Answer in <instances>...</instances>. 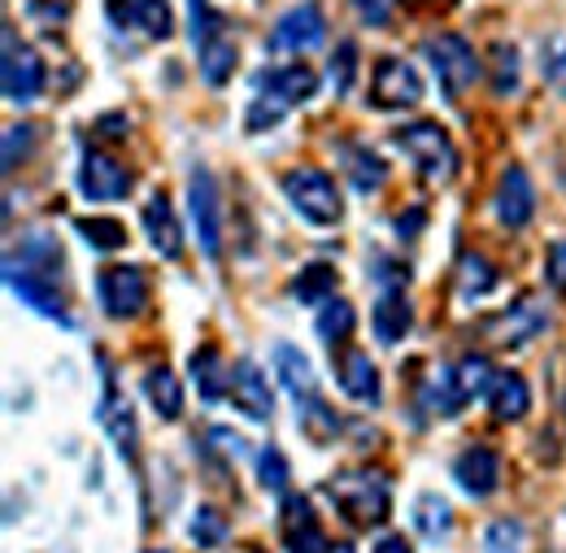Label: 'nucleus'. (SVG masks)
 Returning <instances> with one entry per match:
<instances>
[{"label":"nucleus","mask_w":566,"mask_h":553,"mask_svg":"<svg viewBox=\"0 0 566 553\" xmlns=\"http://www.w3.org/2000/svg\"><path fill=\"white\" fill-rule=\"evenodd\" d=\"M423 58L436 70V83L444 92L449 105H462V96L484 79V66H480V53L458 35V31H440L423 44Z\"/></svg>","instance_id":"f257e3e1"},{"label":"nucleus","mask_w":566,"mask_h":553,"mask_svg":"<svg viewBox=\"0 0 566 553\" xmlns=\"http://www.w3.org/2000/svg\"><path fill=\"white\" fill-rule=\"evenodd\" d=\"M280 188L283 197H287V206L296 209L305 222H314V227H336L345 218V201H340L336 179L327 170H318V166L287 170L280 179Z\"/></svg>","instance_id":"f03ea898"},{"label":"nucleus","mask_w":566,"mask_h":553,"mask_svg":"<svg viewBox=\"0 0 566 553\" xmlns=\"http://www.w3.org/2000/svg\"><path fill=\"white\" fill-rule=\"evenodd\" d=\"M392 144L410 157V166L423 175L427 184H449L453 170H458V148H453V139L444 136V127L431 123V118L406 123V127L392 136Z\"/></svg>","instance_id":"7ed1b4c3"},{"label":"nucleus","mask_w":566,"mask_h":553,"mask_svg":"<svg viewBox=\"0 0 566 553\" xmlns=\"http://www.w3.org/2000/svg\"><path fill=\"white\" fill-rule=\"evenodd\" d=\"M327 492L336 510L357 528H375L388 519V480L379 471H345L327 484Z\"/></svg>","instance_id":"20e7f679"},{"label":"nucleus","mask_w":566,"mask_h":553,"mask_svg":"<svg viewBox=\"0 0 566 553\" xmlns=\"http://www.w3.org/2000/svg\"><path fill=\"white\" fill-rule=\"evenodd\" d=\"M44 83H49L44 58L31 44L13 40V31H9L4 35V58H0V92H4V101L9 105H31L44 92Z\"/></svg>","instance_id":"39448f33"},{"label":"nucleus","mask_w":566,"mask_h":553,"mask_svg":"<svg viewBox=\"0 0 566 553\" xmlns=\"http://www.w3.org/2000/svg\"><path fill=\"white\" fill-rule=\"evenodd\" d=\"M327 40V18H323V4L318 0H305V4H292L287 13H280V22L271 27V40L266 49L271 53H287L292 62L310 49H318Z\"/></svg>","instance_id":"423d86ee"},{"label":"nucleus","mask_w":566,"mask_h":553,"mask_svg":"<svg viewBox=\"0 0 566 553\" xmlns=\"http://www.w3.org/2000/svg\"><path fill=\"white\" fill-rule=\"evenodd\" d=\"M545 327H549V305L536 292H523L505 314H496V319L484 323V336L496 348H527Z\"/></svg>","instance_id":"0eeeda50"},{"label":"nucleus","mask_w":566,"mask_h":553,"mask_svg":"<svg viewBox=\"0 0 566 553\" xmlns=\"http://www.w3.org/2000/svg\"><path fill=\"white\" fill-rule=\"evenodd\" d=\"M188 213H192V231L206 258L222 253V197H218V179L206 166H197L188 175Z\"/></svg>","instance_id":"6e6552de"},{"label":"nucleus","mask_w":566,"mask_h":553,"mask_svg":"<svg viewBox=\"0 0 566 553\" xmlns=\"http://www.w3.org/2000/svg\"><path fill=\"white\" fill-rule=\"evenodd\" d=\"M423 101V74L406 58H379L370 70V105L375 109H415Z\"/></svg>","instance_id":"1a4fd4ad"},{"label":"nucleus","mask_w":566,"mask_h":553,"mask_svg":"<svg viewBox=\"0 0 566 553\" xmlns=\"http://www.w3.org/2000/svg\"><path fill=\"white\" fill-rule=\"evenodd\" d=\"M4 283L13 296H22L31 310H40L44 319H57V323H71L66 314V301L62 292L53 288V271H40V267H27V262H13L4 258Z\"/></svg>","instance_id":"9d476101"},{"label":"nucleus","mask_w":566,"mask_h":553,"mask_svg":"<svg viewBox=\"0 0 566 553\" xmlns=\"http://www.w3.org/2000/svg\"><path fill=\"white\" fill-rule=\"evenodd\" d=\"M96 292L109 319H140L148 305V279L140 267H105L96 279Z\"/></svg>","instance_id":"9b49d317"},{"label":"nucleus","mask_w":566,"mask_h":553,"mask_svg":"<svg viewBox=\"0 0 566 553\" xmlns=\"http://www.w3.org/2000/svg\"><path fill=\"white\" fill-rule=\"evenodd\" d=\"M132 188H136V179H132V170L123 161H114L101 148L83 153V161H78V192L87 201H123Z\"/></svg>","instance_id":"f8f14e48"},{"label":"nucleus","mask_w":566,"mask_h":553,"mask_svg":"<svg viewBox=\"0 0 566 553\" xmlns=\"http://www.w3.org/2000/svg\"><path fill=\"white\" fill-rule=\"evenodd\" d=\"M227 397H231V406L249 418V422H266V418L275 415L271 384L262 379V366H258L253 357H240V362L231 366V388H227Z\"/></svg>","instance_id":"ddd939ff"},{"label":"nucleus","mask_w":566,"mask_h":553,"mask_svg":"<svg viewBox=\"0 0 566 553\" xmlns=\"http://www.w3.org/2000/svg\"><path fill=\"white\" fill-rule=\"evenodd\" d=\"M493 206H496V218L505 227H527L532 222V213H536V188H532V179H527L523 166H505L501 170Z\"/></svg>","instance_id":"4468645a"},{"label":"nucleus","mask_w":566,"mask_h":553,"mask_svg":"<svg viewBox=\"0 0 566 553\" xmlns=\"http://www.w3.org/2000/svg\"><path fill=\"white\" fill-rule=\"evenodd\" d=\"M453 480L462 484L467 497H493L501 484V458L484 445H471L453 458Z\"/></svg>","instance_id":"2eb2a0df"},{"label":"nucleus","mask_w":566,"mask_h":553,"mask_svg":"<svg viewBox=\"0 0 566 553\" xmlns=\"http://www.w3.org/2000/svg\"><path fill=\"white\" fill-rule=\"evenodd\" d=\"M144 231H148V244L157 249V258L175 262L184 253V227L175 218V206L166 201V192H153L148 206H144Z\"/></svg>","instance_id":"dca6fc26"},{"label":"nucleus","mask_w":566,"mask_h":553,"mask_svg":"<svg viewBox=\"0 0 566 553\" xmlns=\"http://www.w3.org/2000/svg\"><path fill=\"white\" fill-rule=\"evenodd\" d=\"M336 379H340L345 397H354L361 406H379V371L366 357V348H345L336 357Z\"/></svg>","instance_id":"f3484780"},{"label":"nucleus","mask_w":566,"mask_h":553,"mask_svg":"<svg viewBox=\"0 0 566 553\" xmlns=\"http://www.w3.org/2000/svg\"><path fill=\"white\" fill-rule=\"evenodd\" d=\"M370 327H375L379 345H401L415 327V310H410L406 292H379V301L370 310Z\"/></svg>","instance_id":"a211bd4d"},{"label":"nucleus","mask_w":566,"mask_h":553,"mask_svg":"<svg viewBox=\"0 0 566 553\" xmlns=\"http://www.w3.org/2000/svg\"><path fill=\"white\" fill-rule=\"evenodd\" d=\"M258 92H275L287 105H305L318 92V74H314V66H305V62H287V66L258 74Z\"/></svg>","instance_id":"6ab92c4d"},{"label":"nucleus","mask_w":566,"mask_h":553,"mask_svg":"<svg viewBox=\"0 0 566 553\" xmlns=\"http://www.w3.org/2000/svg\"><path fill=\"white\" fill-rule=\"evenodd\" d=\"M340 166H345V175H349L354 192H361V197L379 192V188H384V179H388L384 157H379L375 148H366V144H345V148H340Z\"/></svg>","instance_id":"aec40b11"},{"label":"nucleus","mask_w":566,"mask_h":553,"mask_svg":"<svg viewBox=\"0 0 566 553\" xmlns=\"http://www.w3.org/2000/svg\"><path fill=\"white\" fill-rule=\"evenodd\" d=\"M489 406L501 422H518V418L532 410V388L518 371H496L493 388H489Z\"/></svg>","instance_id":"412c9836"},{"label":"nucleus","mask_w":566,"mask_h":553,"mask_svg":"<svg viewBox=\"0 0 566 553\" xmlns=\"http://www.w3.org/2000/svg\"><path fill=\"white\" fill-rule=\"evenodd\" d=\"M275 375H280L283 393H287L292 401H310V397H314V388H318L310 357H305L301 348H292V345L275 348Z\"/></svg>","instance_id":"4be33fe9"},{"label":"nucleus","mask_w":566,"mask_h":553,"mask_svg":"<svg viewBox=\"0 0 566 553\" xmlns=\"http://www.w3.org/2000/svg\"><path fill=\"white\" fill-rule=\"evenodd\" d=\"M144 397L153 401V410L166 418V422H175V418L184 415V379L170 366H153L144 375Z\"/></svg>","instance_id":"5701e85b"},{"label":"nucleus","mask_w":566,"mask_h":553,"mask_svg":"<svg viewBox=\"0 0 566 553\" xmlns=\"http://www.w3.org/2000/svg\"><path fill=\"white\" fill-rule=\"evenodd\" d=\"M336 288H340V275H336L332 262H310L301 275L292 279V296L301 305H327V301H336Z\"/></svg>","instance_id":"b1692460"},{"label":"nucleus","mask_w":566,"mask_h":553,"mask_svg":"<svg viewBox=\"0 0 566 553\" xmlns=\"http://www.w3.org/2000/svg\"><path fill=\"white\" fill-rule=\"evenodd\" d=\"M235 62H240V53H235V44H231L227 31L206 40V44L197 49V70H201V79H206L210 87H222V83L235 74Z\"/></svg>","instance_id":"393cba45"},{"label":"nucleus","mask_w":566,"mask_h":553,"mask_svg":"<svg viewBox=\"0 0 566 553\" xmlns=\"http://www.w3.org/2000/svg\"><path fill=\"white\" fill-rule=\"evenodd\" d=\"M462 406H467V397H462V388H458L453 366H440V371L423 384V410L436 418H453Z\"/></svg>","instance_id":"a878e982"},{"label":"nucleus","mask_w":566,"mask_h":553,"mask_svg":"<svg viewBox=\"0 0 566 553\" xmlns=\"http://www.w3.org/2000/svg\"><path fill=\"white\" fill-rule=\"evenodd\" d=\"M188 371H192V384H197V393H201L206 401H218V397L231 388V375H227V366H222V357H218L213 345H206L201 353H192Z\"/></svg>","instance_id":"bb28decb"},{"label":"nucleus","mask_w":566,"mask_h":553,"mask_svg":"<svg viewBox=\"0 0 566 553\" xmlns=\"http://www.w3.org/2000/svg\"><path fill=\"white\" fill-rule=\"evenodd\" d=\"M101 422H105L109 440H114L127 458H136V449H140V431H136V415H132V406H127V401H118V397L109 393V397H105V406H101Z\"/></svg>","instance_id":"cd10ccee"},{"label":"nucleus","mask_w":566,"mask_h":553,"mask_svg":"<svg viewBox=\"0 0 566 553\" xmlns=\"http://www.w3.org/2000/svg\"><path fill=\"white\" fill-rule=\"evenodd\" d=\"M493 288H496V267L489 258L467 253V258L458 262V292H462V301H480V296H489Z\"/></svg>","instance_id":"c85d7f7f"},{"label":"nucleus","mask_w":566,"mask_h":553,"mask_svg":"<svg viewBox=\"0 0 566 553\" xmlns=\"http://www.w3.org/2000/svg\"><path fill=\"white\" fill-rule=\"evenodd\" d=\"M453 375H458V388H462V397H467V401L489 397V388H493V379H496L493 362H489L484 353H467V357L453 366Z\"/></svg>","instance_id":"c756f323"},{"label":"nucleus","mask_w":566,"mask_h":553,"mask_svg":"<svg viewBox=\"0 0 566 553\" xmlns=\"http://www.w3.org/2000/svg\"><path fill=\"white\" fill-rule=\"evenodd\" d=\"M318 336L327 341V345H340V341H349V332L357 327V310L349 301H327V305H318Z\"/></svg>","instance_id":"7c9ffc66"},{"label":"nucleus","mask_w":566,"mask_h":553,"mask_svg":"<svg viewBox=\"0 0 566 553\" xmlns=\"http://www.w3.org/2000/svg\"><path fill=\"white\" fill-rule=\"evenodd\" d=\"M74 231H78L92 249H101V253H109V249H123V244H127V227H123L118 218H78V222H74Z\"/></svg>","instance_id":"2f4dec72"},{"label":"nucleus","mask_w":566,"mask_h":553,"mask_svg":"<svg viewBox=\"0 0 566 553\" xmlns=\"http://www.w3.org/2000/svg\"><path fill=\"white\" fill-rule=\"evenodd\" d=\"M287 101H280L275 92H258L253 96V105H249V114H244V127H249V136H262V132H271V127H280L283 118H287Z\"/></svg>","instance_id":"473e14b6"},{"label":"nucleus","mask_w":566,"mask_h":553,"mask_svg":"<svg viewBox=\"0 0 566 553\" xmlns=\"http://www.w3.org/2000/svg\"><path fill=\"white\" fill-rule=\"evenodd\" d=\"M449 519H453V510H449V501L444 497H436V492H419V501H415V528L423 532V536H444L449 532Z\"/></svg>","instance_id":"72a5a7b5"},{"label":"nucleus","mask_w":566,"mask_h":553,"mask_svg":"<svg viewBox=\"0 0 566 553\" xmlns=\"http://www.w3.org/2000/svg\"><path fill=\"white\" fill-rule=\"evenodd\" d=\"M301 431L323 445V440H332V436L340 431V418H336V410H332L327 401L310 397V401H301Z\"/></svg>","instance_id":"f704fd0d"},{"label":"nucleus","mask_w":566,"mask_h":553,"mask_svg":"<svg viewBox=\"0 0 566 553\" xmlns=\"http://www.w3.org/2000/svg\"><path fill=\"white\" fill-rule=\"evenodd\" d=\"M227 31V18L213 9L210 0H188V40L201 49L206 40H213V35H222Z\"/></svg>","instance_id":"c9c22d12"},{"label":"nucleus","mask_w":566,"mask_h":553,"mask_svg":"<svg viewBox=\"0 0 566 553\" xmlns=\"http://www.w3.org/2000/svg\"><path fill=\"white\" fill-rule=\"evenodd\" d=\"M136 27L148 40H170V31H175L170 4L166 0H136Z\"/></svg>","instance_id":"e433bc0d"},{"label":"nucleus","mask_w":566,"mask_h":553,"mask_svg":"<svg viewBox=\"0 0 566 553\" xmlns=\"http://www.w3.org/2000/svg\"><path fill=\"white\" fill-rule=\"evenodd\" d=\"M493 92L496 96H510L518 92V49L496 40L493 44Z\"/></svg>","instance_id":"4c0bfd02"},{"label":"nucleus","mask_w":566,"mask_h":553,"mask_svg":"<svg viewBox=\"0 0 566 553\" xmlns=\"http://www.w3.org/2000/svg\"><path fill=\"white\" fill-rule=\"evenodd\" d=\"M188 536H192V545L213 550V545H222V541H227V519H222L213 505H201V510L192 514V523H188Z\"/></svg>","instance_id":"58836bf2"},{"label":"nucleus","mask_w":566,"mask_h":553,"mask_svg":"<svg viewBox=\"0 0 566 553\" xmlns=\"http://www.w3.org/2000/svg\"><path fill=\"white\" fill-rule=\"evenodd\" d=\"M527 545V532L518 519H496L484 532V553H523Z\"/></svg>","instance_id":"ea45409f"},{"label":"nucleus","mask_w":566,"mask_h":553,"mask_svg":"<svg viewBox=\"0 0 566 553\" xmlns=\"http://www.w3.org/2000/svg\"><path fill=\"white\" fill-rule=\"evenodd\" d=\"M541 74L549 79V87L566 96V35H549L541 49Z\"/></svg>","instance_id":"a19ab883"},{"label":"nucleus","mask_w":566,"mask_h":553,"mask_svg":"<svg viewBox=\"0 0 566 553\" xmlns=\"http://www.w3.org/2000/svg\"><path fill=\"white\" fill-rule=\"evenodd\" d=\"M327 79H332V92H336V96H349V87H354V79H357V44L354 40H345V44L332 53Z\"/></svg>","instance_id":"79ce46f5"},{"label":"nucleus","mask_w":566,"mask_h":553,"mask_svg":"<svg viewBox=\"0 0 566 553\" xmlns=\"http://www.w3.org/2000/svg\"><path fill=\"white\" fill-rule=\"evenodd\" d=\"M31 144H35V127H31V123H18V127L4 132V148H0V166H4V175L18 170V161H27Z\"/></svg>","instance_id":"37998d69"},{"label":"nucleus","mask_w":566,"mask_h":553,"mask_svg":"<svg viewBox=\"0 0 566 553\" xmlns=\"http://www.w3.org/2000/svg\"><path fill=\"white\" fill-rule=\"evenodd\" d=\"M287 458H283L275 445H266L262 453H258V480H262V488H271V492H283L287 488Z\"/></svg>","instance_id":"c03bdc74"},{"label":"nucleus","mask_w":566,"mask_h":553,"mask_svg":"<svg viewBox=\"0 0 566 553\" xmlns=\"http://www.w3.org/2000/svg\"><path fill=\"white\" fill-rule=\"evenodd\" d=\"M287 553H327V536L318 528H296L287 532Z\"/></svg>","instance_id":"a18cd8bd"},{"label":"nucleus","mask_w":566,"mask_h":553,"mask_svg":"<svg viewBox=\"0 0 566 553\" xmlns=\"http://www.w3.org/2000/svg\"><path fill=\"white\" fill-rule=\"evenodd\" d=\"M545 275H549V283H554L558 292H566V236L549 244V253H545Z\"/></svg>","instance_id":"49530a36"},{"label":"nucleus","mask_w":566,"mask_h":553,"mask_svg":"<svg viewBox=\"0 0 566 553\" xmlns=\"http://www.w3.org/2000/svg\"><path fill=\"white\" fill-rule=\"evenodd\" d=\"M392 4H397V0H354L357 18H361L366 27H384V22L392 18Z\"/></svg>","instance_id":"de8ad7c7"},{"label":"nucleus","mask_w":566,"mask_h":553,"mask_svg":"<svg viewBox=\"0 0 566 553\" xmlns=\"http://www.w3.org/2000/svg\"><path fill=\"white\" fill-rule=\"evenodd\" d=\"M283 514H287V532L314 528V514H310V501H305V497H287V501H283Z\"/></svg>","instance_id":"09e8293b"},{"label":"nucleus","mask_w":566,"mask_h":553,"mask_svg":"<svg viewBox=\"0 0 566 553\" xmlns=\"http://www.w3.org/2000/svg\"><path fill=\"white\" fill-rule=\"evenodd\" d=\"M105 13L109 22L123 31V27H136V0H105Z\"/></svg>","instance_id":"8fccbe9b"},{"label":"nucleus","mask_w":566,"mask_h":553,"mask_svg":"<svg viewBox=\"0 0 566 553\" xmlns=\"http://www.w3.org/2000/svg\"><path fill=\"white\" fill-rule=\"evenodd\" d=\"M210 440L213 445H222V453H231V458H235V453H244V440H240L235 431H227V427H213Z\"/></svg>","instance_id":"3c124183"},{"label":"nucleus","mask_w":566,"mask_h":553,"mask_svg":"<svg viewBox=\"0 0 566 553\" xmlns=\"http://www.w3.org/2000/svg\"><path fill=\"white\" fill-rule=\"evenodd\" d=\"M375 553H410V545H406L401 536H384V541L375 545Z\"/></svg>","instance_id":"603ef678"}]
</instances>
